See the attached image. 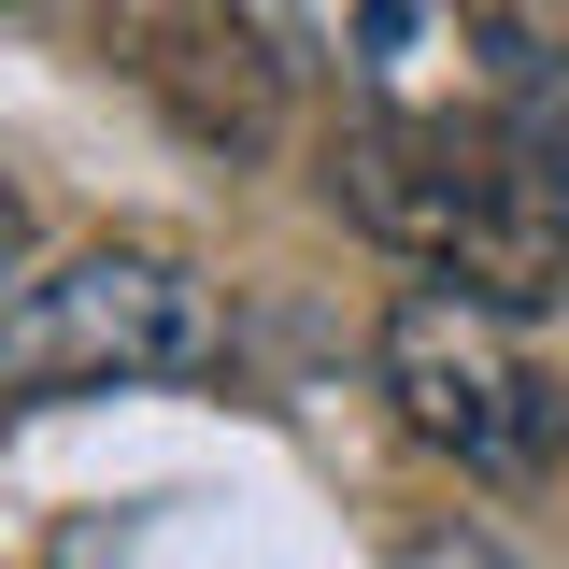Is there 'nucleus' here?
<instances>
[{"instance_id": "3", "label": "nucleus", "mask_w": 569, "mask_h": 569, "mask_svg": "<svg viewBox=\"0 0 569 569\" xmlns=\"http://www.w3.org/2000/svg\"><path fill=\"white\" fill-rule=\"evenodd\" d=\"M257 14H271L284 58L356 71L370 100H456L470 71H498V58H485L498 29H470L456 0H257Z\"/></svg>"}, {"instance_id": "1", "label": "nucleus", "mask_w": 569, "mask_h": 569, "mask_svg": "<svg viewBox=\"0 0 569 569\" xmlns=\"http://www.w3.org/2000/svg\"><path fill=\"white\" fill-rule=\"evenodd\" d=\"M213 370V284L171 242H86L71 271L0 299V399H71V385H186Z\"/></svg>"}, {"instance_id": "4", "label": "nucleus", "mask_w": 569, "mask_h": 569, "mask_svg": "<svg viewBox=\"0 0 569 569\" xmlns=\"http://www.w3.org/2000/svg\"><path fill=\"white\" fill-rule=\"evenodd\" d=\"M399 569H512V556H498L485 527H427V541H413V556H399Z\"/></svg>"}, {"instance_id": "5", "label": "nucleus", "mask_w": 569, "mask_h": 569, "mask_svg": "<svg viewBox=\"0 0 569 569\" xmlns=\"http://www.w3.org/2000/svg\"><path fill=\"white\" fill-rule=\"evenodd\" d=\"M14 257H29V200L0 186V284H14Z\"/></svg>"}, {"instance_id": "6", "label": "nucleus", "mask_w": 569, "mask_h": 569, "mask_svg": "<svg viewBox=\"0 0 569 569\" xmlns=\"http://www.w3.org/2000/svg\"><path fill=\"white\" fill-rule=\"evenodd\" d=\"M29 14H71V0H29Z\"/></svg>"}, {"instance_id": "2", "label": "nucleus", "mask_w": 569, "mask_h": 569, "mask_svg": "<svg viewBox=\"0 0 569 569\" xmlns=\"http://www.w3.org/2000/svg\"><path fill=\"white\" fill-rule=\"evenodd\" d=\"M385 399L413 441H441L470 485H541L569 456V385L512 342V313L470 284H413L385 313Z\"/></svg>"}]
</instances>
